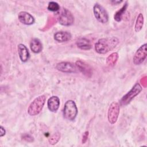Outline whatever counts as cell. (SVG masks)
<instances>
[{
	"instance_id": "6da1fadb",
	"label": "cell",
	"mask_w": 147,
	"mask_h": 147,
	"mask_svg": "<svg viewBox=\"0 0 147 147\" xmlns=\"http://www.w3.org/2000/svg\"><path fill=\"white\" fill-rule=\"evenodd\" d=\"M119 42L115 37L100 38L95 44V50L99 54H105L115 48Z\"/></svg>"
},
{
	"instance_id": "7a4b0ae2",
	"label": "cell",
	"mask_w": 147,
	"mask_h": 147,
	"mask_svg": "<svg viewBox=\"0 0 147 147\" xmlns=\"http://www.w3.org/2000/svg\"><path fill=\"white\" fill-rule=\"evenodd\" d=\"M46 100V96L44 95H41L36 98L30 104L28 113L31 116L38 115L42 110Z\"/></svg>"
},
{
	"instance_id": "3957f363",
	"label": "cell",
	"mask_w": 147,
	"mask_h": 147,
	"mask_svg": "<svg viewBox=\"0 0 147 147\" xmlns=\"http://www.w3.org/2000/svg\"><path fill=\"white\" fill-rule=\"evenodd\" d=\"M78 114V108L75 102L72 100H67L64 106L63 116L69 121H73Z\"/></svg>"
},
{
	"instance_id": "277c9868",
	"label": "cell",
	"mask_w": 147,
	"mask_h": 147,
	"mask_svg": "<svg viewBox=\"0 0 147 147\" xmlns=\"http://www.w3.org/2000/svg\"><path fill=\"white\" fill-rule=\"evenodd\" d=\"M59 22L64 26L71 25L74 22V17L72 14L67 9L61 8L56 13Z\"/></svg>"
},
{
	"instance_id": "5b68a950",
	"label": "cell",
	"mask_w": 147,
	"mask_h": 147,
	"mask_svg": "<svg viewBox=\"0 0 147 147\" xmlns=\"http://www.w3.org/2000/svg\"><path fill=\"white\" fill-rule=\"evenodd\" d=\"M142 87L141 85L138 83H136L131 88V89L121 98L120 100L121 104L122 105H127L132 100L134 97H136L140 93Z\"/></svg>"
},
{
	"instance_id": "8992f818",
	"label": "cell",
	"mask_w": 147,
	"mask_h": 147,
	"mask_svg": "<svg viewBox=\"0 0 147 147\" xmlns=\"http://www.w3.org/2000/svg\"><path fill=\"white\" fill-rule=\"evenodd\" d=\"M93 12L96 20L102 23L106 24L109 20V15L106 9L99 3H95L93 7Z\"/></svg>"
},
{
	"instance_id": "52a82bcc",
	"label": "cell",
	"mask_w": 147,
	"mask_h": 147,
	"mask_svg": "<svg viewBox=\"0 0 147 147\" xmlns=\"http://www.w3.org/2000/svg\"><path fill=\"white\" fill-rule=\"evenodd\" d=\"M120 111V106L117 102H112L108 109L107 118L110 123L114 124L118 118Z\"/></svg>"
},
{
	"instance_id": "ba28073f",
	"label": "cell",
	"mask_w": 147,
	"mask_h": 147,
	"mask_svg": "<svg viewBox=\"0 0 147 147\" xmlns=\"http://www.w3.org/2000/svg\"><path fill=\"white\" fill-rule=\"evenodd\" d=\"M147 56V44L142 45L136 52L133 61L135 65H140L142 63Z\"/></svg>"
},
{
	"instance_id": "9c48e42d",
	"label": "cell",
	"mask_w": 147,
	"mask_h": 147,
	"mask_svg": "<svg viewBox=\"0 0 147 147\" xmlns=\"http://www.w3.org/2000/svg\"><path fill=\"white\" fill-rule=\"evenodd\" d=\"M56 68L65 73H74L78 71V68L76 65L67 61H62L57 63L56 65Z\"/></svg>"
},
{
	"instance_id": "30bf717a",
	"label": "cell",
	"mask_w": 147,
	"mask_h": 147,
	"mask_svg": "<svg viewBox=\"0 0 147 147\" xmlns=\"http://www.w3.org/2000/svg\"><path fill=\"white\" fill-rule=\"evenodd\" d=\"M18 18L19 21L23 24L30 25L34 22V17L29 13L24 11H20L18 13Z\"/></svg>"
},
{
	"instance_id": "8fae6325",
	"label": "cell",
	"mask_w": 147,
	"mask_h": 147,
	"mask_svg": "<svg viewBox=\"0 0 147 147\" xmlns=\"http://www.w3.org/2000/svg\"><path fill=\"white\" fill-rule=\"evenodd\" d=\"M17 49L21 61L26 62L30 57V53L27 47L23 44H20L18 45Z\"/></svg>"
},
{
	"instance_id": "7c38bea8",
	"label": "cell",
	"mask_w": 147,
	"mask_h": 147,
	"mask_svg": "<svg viewBox=\"0 0 147 147\" xmlns=\"http://www.w3.org/2000/svg\"><path fill=\"white\" fill-rule=\"evenodd\" d=\"M60 106V99L58 96L53 95L51 96L47 101L48 109L52 112H56Z\"/></svg>"
},
{
	"instance_id": "4fadbf2b",
	"label": "cell",
	"mask_w": 147,
	"mask_h": 147,
	"mask_svg": "<svg viewBox=\"0 0 147 147\" xmlns=\"http://www.w3.org/2000/svg\"><path fill=\"white\" fill-rule=\"evenodd\" d=\"M72 36L70 33L66 31H59L54 34V39L59 42H64L69 41Z\"/></svg>"
},
{
	"instance_id": "5bb4252c",
	"label": "cell",
	"mask_w": 147,
	"mask_h": 147,
	"mask_svg": "<svg viewBox=\"0 0 147 147\" xmlns=\"http://www.w3.org/2000/svg\"><path fill=\"white\" fill-rule=\"evenodd\" d=\"M76 66L78 70H79L82 73L86 76H89V75H91V68L90 65L86 63L84 61L78 60L76 62Z\"/></svg>"
},
{
	"instance_id": "9a60e30c",
	"label": "cell",
	"mask_w": 147,
	"mask_h": 147,
	"mask_svg": "<svg viewBox=\"0 0 147 147\" xmlns=\"http://www.w3.org/2000/svg\"><path fill=\"white\" fill-rule=\"evenodd\" d=\"M77 47L82 50H89L91 48L92 45L89 40L86 38H80L76 41Z\"/></svg>"
},
{
	"instance_id": "2e32d148",
	"label": "cell",
	"mask_w": 147,
	"mask_h": 147,
	"mask_svg": "<svg viewBox=\"0 0 147 147\" xmlns=\"http://www.w3.org/2000/svg\"><path fill=\"white\" fill-rule=\"evenodd\" d=\"M30 47L32 51L35 53H38L42 51V45L40 40L37 38H33L30 43Z\"/></svg>"
},
{
	"instance_id": "e0dca14e",
	"label": "cell",
	"mask_w": 147,
	"mask_h": 147,
	"mask_svg": "<svg viewBox=\"0 0 147 147\" xmlns=\"http://www.w3.org/2000/svg\"><path fill=\"white\" fill-rule=\"evenodd\" d=\"M128 4H127V2H125V3H124V5L122 6V7L118 10V11H117L114 16V20L117 21V22H119L122 20L123 14L125 13Z\"/></svg>"
},
{
	"instance_id": "ac0fdd59",
	"label": "cell",
	"mask_w": 147,
	"mask_h": 147,
	"mask_svg": "<svg viewBox=\"0 0 147 147\" xmlns=\"http://www.w3.org/2000/svg\"><path fill=\"white\" fill-rule=\"evenodd\" d=\"M144 16L142 13H140L137 17L134 25V30L136 32H139L142 29L144 25Z\"/></svg>"
},
{
	"instance_id": "d6986e66",
	"label": "cell",
	"mask_w": 147,
	"mask_h": 147,
	"mask_svg": "<svg viewBox=\"0 0 147 147\" xmlns=\"http://www.w3.org/2000/svg\"><path fill=\"white\" fill-rule=\"evenodd\" d=\"M118 59V54L117 52H113L109 55L106 59V64L110 67L114 66Z\"/></svg>"
},
{
	"instance_id": "ffe728a7",
	"label": "cell",
	"mask_w": 147,
	"mask_h": 147,
	"mask_svg": "<svg viewBox=\"0 0 147 147\" xmlns=\"http://www.w3.org/2000/svg\"><path fill=\"white\" fill-rule=\"evenodd\" d=\"M48 10L51 11H53V12H57L60 7L59 5L54 1H51L48 3V7H47Z\"/></svg>"
},
{
	"instance_id": "44dd1931",
	"label": "cell",
	"mask_w": 147,
	"mask_h": 147,
	"mask_svg": "<svg viewBox=\"0 0 147 147\" xmlns=\"http://www.w3.org/2000/svg\"><path fill=\"white\" fill-rule=\"evenodd\" d=\"M60 138V134L59 133H56L52 135L49 138V142L51 145H55L58 142Z\"/></svg>"
},
{
	"instance_id": "7402d4cb",
	"label": "cell",
	"mask_w": 147,
	"mask_h": 147,
	"mask_svg": "<svg viewBox=\"0 0 147 147\" xmlns=\"http://www.w3.org/2000/svg\"><path fill=\"white\" fill-rule=\"evenodd\" d=\"M88 131H86V132L84 133L83 136L82 143L84 144V143L87 141V139H88Z\"/></svg>"
},
{
	"instance_id": "603a6c76",
	"label": "cell",
	"mask_w": 147,
	"mask_h": 147,
	"mask_svg": "<svg viewBox=\"0 0 147 147\" xmlns=\"http://www.w3.org/2000/svg\"><path fill=\"white\" fill-rule=\"evenodd\" d=\"M6 133V131L5 130V129L3 128V127L2 126H1L0 127V137H2Z\"/></svg>"
},
{
	"instance_id": "cb8c5ba5",
	"label": "cell",
	"mask_w": 147,
	"mask_h": 147,
	"mask_svg": "<svg viewBox=\"0 0 147 147\" xmlns=\"http://www.w3.org/2000/svg\"><path fill=\"white\" fill-rule=\"evenodd\" d=\"M122 1H111V2L112 3H114V4H115V5H117L118 3H120L121 2H122Z\"/></svg>"
}]
</instances>
